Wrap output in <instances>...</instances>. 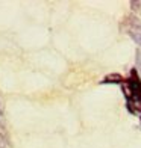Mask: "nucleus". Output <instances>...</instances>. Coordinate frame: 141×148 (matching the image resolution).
<instances>
[{"label": "nucleus", "instance_id": "obj_5", "mask_svg": "<svg viewBox=\"0 0 141 148\" xmlns=\"http://www.w3.org/2000/svg\"><path fill=\"white\" fill-rule=\"evenodd\" d=\"M0 136L5 139V142H8V132H6V129H5L3 124H0Z\"/></svg>", "mask_w": 141, "mask_h": 148}, {"label": "nucleus", "instance_id": "obj_2", "mask_svg": "<svg viewBox=\"0 0 141 148\" xmlns=\"http://www.w3.org/2000/svg\"><path fill=\"white\" fill-rule=\"evenodd\" d=\"M122 29L141 49V20L137 15H132V14L127 15V17H124L123 23H122Z\"/></svg>", "mask_w": 141, "mask_h": 148}, {"label": "nucleus", "instance_id": "obj_3", "mask_svg": "<svg viewBox=\"0 0 141 148\" xmlns=\"http://www.w3.org/2000/svg\"><path fill=\"white\" fill-rule=\"evenodd\" d=\"M123 82H124L123 76H120V74H117V73L108 74V76L102 80V83H115V85H120V83H123Z\"/></svg>", "mask_w": 141, "mask_h": 148}, {"label": "nucleus", "instance_id": "obj_4", "mask_svg": "<svg viewBox=\"0 0 141 148\" xmlns=\"http://www.w3.org/2000/svg\"><path fill=\"white\" fill-rule=\"evenodd\" d=\"M131 9L138 14V12L141 11V2L140 0H131Z\"/></svg>", "mask_w": 141, "mask_h": 148}, {"label": "nucleus", "instance_id": "obj_1", "mask_svg": "<svg viewBox=\"0 0 141 148\" xmlns=\"http://www.w3.org/2000/svg\"><path fill=\"white\" fill-rule=\"evenodd\" d=\"M123 94L126 97V106L131 113H141V79L137 70L131 71V77L123 82Z\"/></svg>", "mask_w": 141, "mask_h": 148}, {"label": "nucleus", "instance_id": "obj_6", "mask_svg": "<svg viewBox=\"0 0 141 148\" xmlns=\"http://www.w3.org/2000/svg\"><path fill=\"white\" fill-rule=\"evenodd\" d=\"M135 60H137V68H138L140 73H141V50H137V58H135Z\"/></svg>", "mask_w": 141, "mask_h": 148}, {"label": "nucleus", "instance_id": "obj_7", "mask_svg": "<svg viewBox=\"0 0 141 148\" xmlns=\"http://www.w3.org/2000/svg\"><path fill=\"white\" fill-rule=\"evenodd\" d=\"M140 118H141V113H140Z\"/></svg>", "mask_w": 141, "mask_h": 148}]
</instances>
